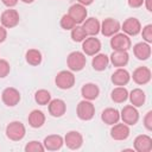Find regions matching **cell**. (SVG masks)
Here are the masks:
<instances>
[{
    "mask_svg": "<svg viewBox=\"0 0 152 152\" xmlns=\"http://www.w3.org/2000/svg\"><path fill=\"white\" fill-rule=\"evenodd\" d=\"M86 63H87L86 55L80 51H74L69 53L66 58V64L71 71H81L86 66Z\"/></svg>",
    "mask_w": 152,
    "mask_h": 152,
    "instance_id": "cell-1",
    "label": "cell"
},
{
    "mask_svg": "<svg viewBox=\"0 0 152 152\" xmlns=\"http://www.w3.org/2000/svg\"><path fill=\"white\" fill-rule=\"evenodd\" d=\"M26 129L20 121H12L6 127V135L13 141H19L25 137Z\"/></svg>",
    "mask_w": 152,
    "mask_h": 152,
    "instance_id": "cell-2",
    "label": "cell"
},
{
    "mask_svg": "<svg viewBox=\"0 0 152 152\" xmlns=\"http://www.w3.org/2000/svg\"><path fill=\"white\" fill-rule=\"evenodd\" d=\"M95 115V107L89 100H82L77 104V116L81 120H91Z\"/></svg>",
    "mask_w": 152,
    "mask_h": 152,
    "instance_id": "cell-3",
    "label": "cell"
},
{
    "mask_svg": "<svg viewBox=\"0 0 152 152\" xmlns=\"http://www.w3.org/2000/svg\"><path fill=\"white\" fill-rule=\"evenodd\" d=\"M55 82H56V86L61 89H70L75 84V76L71 71L62 70L57 74Z\"/></svg>",
    "mask_w": 152,
    "mask_h": 152,
    "instance_id": "cell-4",
    "label": "cell"
},
{
    "mask_svg": "<svg viewBox=\"0 0 152 152\" xmlns=\"http://www.w3.org/2000/svg\"><path fill=\"white\" fill-rule=\"evenodd\" d=\"M1 99H2V102L7 107H14L20 101V93L18 89H15L13 87H8V88L4 89L2 94H1Z\"/></svg>",
    "mask_w": 152,
    "mask_h": 152,
    "instance_id": "cell-5",
    "label": "cell"
},
{
    "mask_svg": "<svg viewBox=\"0 0 152 152\" xmlns=\"http://www.w3.org/2000/svg\"><path fill=\"white\" fill-rule=\"evenodd\" d=\"M120 118L122 119L124 124L128 125V126H132V125H135L139 120V113L137 110V108L132 104H128V106H125L120 113Z\"/></svg>",
    "mask_w": 152,
    "mask_h": 152,
    "instance_id": "cell-6",
    "label": "cell"
},
{
    "mask_svg": "<svg viewBox=\"0 0 152 152\" xmlns=\"http://www.w3.org/2000/svg\"><path fill=\"white\" fill-rule=\"evenodd\" d=\"M1 24L4 27L6 28H12V27H15L18 24H19V20H20V17H19V13L15 11V10H6L2 12L1 14Z\"/></svg>",
    "mask_w": 152,
    "mask_h": 152,
    "instance_id": "cell-7",
    "label": "cell"
},
{
    "mask_svg": "<svg viewBox=\"0 0 152 152\" xmlns=\"http://www.w3.org/2000/svg\"><path fill=\"white\" fill-rule=\"evenodd\" d=\"M82 49H83V52L86 55H88V56H95L101 50V42L97 38H95L94 36L87 37L82 42Z\"/></svg>",
    "mask_w": 152,
    "mask_h": 152,
    "instance_id": "cell-8",
    "label": "cell"
},
{
    "mask_svg": "<svg viewBox=\"0 0 152 152\" xmlns=\"http://www.w3.org/2000/svg\"><path fill=\"white\" fill-rule=\"evenodd\" d=\"M110 46L113 48V50H125V51H127L131 48V39L125 33H115L114 36H112Z\"/></svg>",
    "mask_w": 152,
    "mask_h": 152,
    "instance_id": "cell-9",
    "label": "cell"
},
{
    "mask_svg": "<svg viewBox=\"0 0 152 152\" xmlns=\"http://www.w3.org/2000/svg\"><path fill=\"white\" fill-rule=\"evenodd\" d=\"M120 30V23L113 18H107L102 21L101 24V27H100V31L102 32L103 36L106 37H112L114 36L115 33H118Z\"/></svg>",
    "mask_w": 152,
    "mask_h": 152,
    "instance_id": "cell-10",
    "label": "cell"
},
{
    "mask_svg": "<svg viewBox=\"0 0 152 152\" xmlns=\"http://www.w3.org/2000/svg\"><path fill=\"white\" fill-rule=\"evenodd\" d=\"M64 144L70 150H78L83 144V137L77 131H70L64 137Z\"/></svg>",
    "mask_w": 152,
    "mask_h": 152,
    "instance_id": "cell-11",
    "label": "cell"
},
{
    "mask_svg": "<svg viewBox=\"0 0 152 152\" xmlns=\"http://www.w3.org/2000/svg\"><path fill=\"white\" fill-rule=\"evenodd\" d=\"M121 28L124 30L125 34H128V36H137L140 31H141V24L140 21L137 19V18H127Z\"/></svg>",
    "mask_w": 152,
    "mask_h": 152,
    "instance_id": "cell-12",
    "label": "cell"
},
{
    "mask_svg": "<svg viewBox=\"0 0 152 152\" xmlns=\"http://www.w3.org/2000/svg\"><path fill=\"white\" fill-rule=\"evenodd\" d=\"M76 24H81L87 19V10L86 6L81 5V4H75L72 6H70L69 8V13H68Z\"/></svg>",
    "mask_w": 152,
    "mask_h": 152,
    "instance_id": "cell-13",
    "label": "cell"
},
{
    "mask_svg": "<svg viewBox=\"0 0 152 152\" xmlns=\"http://www.w3.org/2000/svg\"><path fill=\"white\" fill-rule=\"evenodd\" d=\"M132 77L137 84H146L151 81V70L147 66H139L133 71Z\"/></svg>",
    "mask_w": 152,
    "mask_h": 152,
    "instance_id": "cell-14",
    "label": "cell"
},
{
    "mask_svg": "<svg viewBox=\"0 0 152 152\" xmlns=\"http://www.w3.org/2000/svg\"><path fill=\"white\" fill-rule=\"evenodd\" d=\"M134 150L138 152H150L152 150V138L140 134L134 139Z\"/></svg>",
    "mask_w": 152,
    "mask_h": 152,
    "instance_id": "cell-15",
    "label": "cell"
},
{
    "mask_svg": "<svg viewBox=\"0 0 152 152\" xmlns=\"http://www.w3.org/2000/svg\"><path fill=\"white\" fill-rule=\"evenodd\" d=\"M110 80H112V82H113L115 86H118V87H124V86H126V84L129 82L131 75H129V72H128L126 69H124V68H118V69L113 72Z\"/></svg>",
    "mask_w": 152,
    "mask_h": 152,
    "instance_id": "cell-16",
    "label": "cell"
},
{
    "mask_svg": "<svg viewBox=\"0 0 152 152\" xmlns=\"http://www.w3.org/2000/svg\"><path fill=\"white\" fill-rule=\"evenodd\" d=\"M44 148L48 150V151H57V150H61L63 144H64V139L58 135V134H51V135H48L45 139H44Z\"/></svg>",
    "mask_w": 152,
    "mask_h": 152,
    "instance_id": "cell-17",
    "label": "cell"
},
{
    "mask_svg": "<svg viewBox=\"0 0 152 152\" xmlns=\"http://www.w3.org/2000/svg\"><path fill=\"white\" fill-rule=\"evenodd\" d=\"M110 135L115 140H125L129 135V127L126 124H114L110 129Z\"/></svg>",
    "mask_w": 152,
    "mask_h": 152,
    "instance_id": "cell-18",
    "label": "cell"
},
{
    "mask_svg": "<svg viewBox=\"0 0 152 152\" xmlns=\"http://www.w3.org/2000/svg\"><path fill=\"white\" fill-rule=\"evenodd\" d=\"M128 59H129V56L125 50H114L109 57V61L112 62V64L118 68L125 66L128 63Z\"/></svg>",
    "mask_w": 152,
    "mask_h": 152,
    "instance_id": "cell-19",
    "label": "cell"
},
{
    "mask_svg": "<svg viewBox=\"0 0 152 152\" xmlns=\"http://www.w3.org/2000/svg\"><path fill=\"white\" fill-rule=\"evenodd\" d=\"M65 110H66V104L63 100L55 99V100H51L49 102V113L52 116L59 118L65 113Z\"/></svg>",
    "mask_w": 152,
    "mask_h": 152,
    "instance_id": "cell-20",
    "label": "cell"
},
{
    "mask_svg": "<svg viewBox=\"0 0 152 152\" xmlns=\"http://www.w3.org/2000/svg\"><path fill=\"white\" fill-rule=\"evenodd\" d=\"M133 52L134 56L140 59V61H146L150 56H151V46L148 43L146 42H141V43H137L133 46Z\"/></svg>",
    "mask_w": 152,
    "mask_h": 152,
    "instance_id": "cell-21",
    "label": "cell"
},
{
    "mask_svg": "<svg viewBox=\"0 0 152 152\" xmlns=\"http://www.w3.org/2000/svg\"><path fill=\"white\" fill-rule=\"evenodd\" d=\"M82 27L87 36H96L100 32L101 24L96 18H88L82 23Z\"/></svg>",
    "mask_w": 152,
    "mask_h": 152,
    "instance_id": "cell-22",
    "label": "cell"
},
{
    "mask_svg": "<svg viewBox=\"0 0 152 152\" xmlns=\"http://www.w3.org/2000/svg\"><path fill=\"white\" fill-rule=\"evenodd\" d=\"M81 94L82 96L84 97V100H89V101H93L95 100L99 94H100V89L96 84L94 83H86L82 89H81Z\"/></svg>",
    "mask_w": 152,
    "mask_h": 152,
    "instance_id": "cell-23",
    "label": "cell"
},
{
    "mask_svg": "<svg viewBox=\"0 0 152 152\" xmlns=\"http://www.w3.org/2000/svg\"><path fill=\"white\" fill-rule=\"evenodd\" d=\"M101 119L107 125H114L120 120V113L115 108H106L101 114Z\"/></svg>",
    "mask_w": 152,
    "mask_h": 152,
    "instance_id": "cell-24",
    "label": "cell"
},
{
    "mask_svg": "<svg viewBox=\"0 0 152 152\" xmlns=\"http://www.w3.org/2000/svg\"><path fill=\"white\" fill-rule=\"evenodd\" d=\"M45 122V115L42 110L34 109L28 114V124L33 128H39Z\"/></svg>",
    "mask_w": 152,
    "mask_h": 152,
    "instance_id": "cell-25",
    "label": "cell"
},
{
    "mask_svg": "<svg viewBox=\"0 0 152 152\" xmlns=\"http://www.w3.org/2000/svg\"><path fill=\"white\" fill-rule=\"evenodd\" d=\"M128 97H129V101L132 103V106L134 107H141L146 100V95L145 93L139 89V88H135L131 91V94H128Z\"/></svg>",
    "mask_w": 152,
    "mask_h": 152,
    "instance_id": "cell-26",
    "label": "cell"
},
{
    "mask_svg": "<svg viewBox=\"0 0 152 152\" xmlns=\"http://www.w3.org/2000/svg\"><path fill=\"white\" fill-rule=\"evenodd\" d=\"M108 63H109V57L106 56L104 53H96L91 61L93 68L97 71H103L108 66Z\"/></svg>",
    "mask_w": 152,
    "mask_h": 152,
    "instance_id": "cell-27",
    "label": "cell"
},
{
    "mask_svg": "<svg viewBox=\"0 0 152 152\" xmlns=\"http://www.w3.org/2000/svg\"><path fill=\"white\" fill-rule=\"evenodd\" d=\"M110 97L114 102L116 103H122L125 102L127 99H128V91L126 88L124 87H116L112 90V94H110Z\"/></svg>",
    "mask_w": 152,
    "mask_h": 152,
    "instance_id": "cell-28",
    "label": "cell"
},
{
    "mask_svg": "<svg viewBox=\"0 0 152 152\" xmlns=\"http://www.w3.org/2000/svg\"><path fill=\"white\" fill-rule=\"evenodd\" d=\"M26 62L31 65H39L42 63V53L40 51H38L37 49H30L27 50L26 55H25Z\"/></svg>",
    "mask_w": 152,
    "mask_h": 152,
    "instance_id": "cell-29",
    "label": "cell"
},
{
    "mask_svg": "<svg viewBox=\"0 0 152 152\" xmlns=\"http://www.w3.org/2000/svg\"><path fill=\"white\" fill-rule=\"evenodd\" d=\"M34 101L40 106L49 104V102L51 101V94L45 89H39L34 94Z\"/></svg>",
    "mask_w": 152,
    "mask_h": 152,
    "instance_id": "cell-30",
    "label": "cell"
},
{
    "mask_svg": "<svg viewBox=\"0 0 152 152\" xmlns=\"http://www.w3.org/2000/svg\"><path fill=\"white\" fill-rule=\"evenodd\" d=\"M87 38V33L84 32L83 27L80 25H76L72 30H71V39L74 42H83Z\"/></svg>",
    "mask_w": 152,
    "mask_h": 152,
    "instance_id": "cell-31",
    "label": "cell"
},
{
    "mask_svg": "<svg viewBox=\"0 0 152 152\" xmlns=\"http://www.w3.org/2000/svg\"><path fill=\"white\" fill-rule=\"evenodd\" d=\"M76 26L75 20L69 15V14H64L61 18V27L64 30H72Z\"/></svg>",
    "mask_w": 152,
    "mask_h": 152,
    "instance_id": "cell-32",
    "label": "cell"
},
{
    "mask_svg": "<svg viewBox=\"0 0 152 152\" xmlns=\"http://www.w3.org/2000/svg\"><path fill=\"white\" fill-rule=\"evenodd\" d=\"M44 150H45L44 145H42L39 141H36V140H32V141L27 142L26 146H25L26 152H43Z\"/></svg>",
    "mask_w": 152,
    "mask_h": 152,
    "instance_id": "cell-33",
    "label": "cell"
},
{
    "mask_svg": "<svg viewBox=\"0 0 152 152\" xmlns=\"http://www.w3.org/2000/svg\"><path fill=\"white\" fill-rule=\"evenodd\" d=\"M10 70H11L10 63L6 59H0V78L6 77L10 74Z\"/></svg>",
    "mask_w": 152,
    "mask_h": 152,
    "instance_id": "cell-34",
    "label": "cell"
},
{
    "mask_svg": "<svg viewBox=\"0 0 152 152\" xmlns=\"http://www.w3.org/2000/svg\"><path fill=\"white\" fill-rule=\"evenodd\" d=\"M141 34H142V38H144V40L146 43H152V25L151 24L146 25L142 28Z\"/></svg>",
    "mask_w": 152,
    "mask_h": 152,
    "instance_id": "cell-35",
    "label": "cell"
},
{
    "mask_svg": "<svg viewBox=\"0 0 152 152\" xmlns=\"http://www.w3.org/2000/svg\"><path fill=\"white\" fill-rule=\"evenodd\" d=\"M144 125L147 131H152V112H147L144 118Z\"/></svg>",
    "mask_w": 152,
    "mask_h": 152,
    "instance_id": "cell-36",
    "label": "cell"
},
{
    "mask_svg": "<svg viewBox=\"0 0 152 152\" xmlns=\"http://www.w3.org/2000/svg\"><path fill=\"white\" fill-rule=\"evenodd\" d=\"M128 2V6L132 7V8H138L140 6H142L144 4V0H127Z\"/></svg>",
    "mask_w": 152,
    "mask_h": 152,
    "instance_id": "cell-37",
    "label": "cell"
},
{
    "mask_svg": "<svg viewBox=\"0 0 152 152\" xmlns=\"http://www.w3.org/2000/svg\"><path fill=\"white\" fill-rule=\"evenodd\" d=\"M2 1V4L5 5V6H7L8 8H12V7H14L17 4H18V0H1Z\"/></svg>",
    "mask_w": 152,
    "mask_h": 152,
    "instance_id": "cell-38",
    "label": "cell"
},
{
    "mask_svg": "<svg viewBox=\"0 0 152 152\" xmlns=\"http://www.w3.org/2000/svg\"><path fill=\"white\" fill-rule=\"evenodd\" d=\"M6 37H7V31H6V27L0 26V43L5 42Z\"/></svg>",
    "mask_w": 152,
    "mask_h": 152,
    "instance_id": "cell-39",
    "label": "cell"
},
{
    "mask_svg": "<svg viewBox=\"0 0 152 152\" xmlns=\"http://www.w3.org/2000/svg\"><path fill=\"white\" fill-rule=\"evenodd\" d=\"M144 2L146 6V10L148 12H152V0H144Z\"/></svg>",
    "mask_w": 152,
    "mask_h": 152,
    "instance_id": "cell-40",
    "label": "cell"
},
{
    "mask_svg": "<svg viewBox=\"0 0 152 152\" xmlns=\"http://www.w3.org/2000/svg\"><path fill=\"white\" fill-rule=\"evenodd\" d=\"M93 1H94V0H78V4H81V5H83V6H88V5L93 4Z\"/></svg>",
    "mask_w": 152,
    "mask_h": 152,
    "instance_id": "cell-41",
    "label": "cell"
},
{
    "mask_svg": "<svg viewBox=\"0 0 152 152\" xmlns=\"http://www.w3.org/2000/svg\"><path fill=\"white\" fill-rule=\"evenodd\" d=\"M23 2H25V4H32L34 0H21Z\"/></svg>",
    "mask_w": 152,
    "mask_h": 152,
    "instance_id": "cell-42",
    "label": "cell"
}]
</instances>
